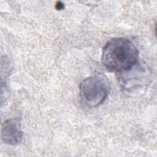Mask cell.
I'll use <instances>...</instances> for the list:
<instances>
[{
  "label": "cell",
  "instance_id": "cell-1",
  "mask_svg": "<svg viewBox=\"0 0 157 157\" xmlns=\"http://www.w3.org/2000/svg\"><path fill=\"white\" fill-rule=\"evenodd\" d=\"M138 57V50L131 41L117 37L110 39L104 45L102 62L109 71L123 72L137 64Z\"/></svg>",
  "mask_w": 157,
  "mask_h": 157
},
{
  "label": "cell",
  "instance_id": "cell-2",
  "mask_svg": "<svg viewBox=\"0 0 157 157\" xmlns=\"http://www.w3.org/2000/svg\"><path fill=\"white\" fill-rule=\"evenodd\" d=\"M109 89V82L105 75L99 74L89 77L80 85L81 102L89 108L96 107L105 101Z\"/></svg>",
  "mask_w": 157,
  "mask_h": 157
},
{
  "label": "cell",
  "instance_id": "cell-3",
  "mask_svg": "<svg viewBox=\"0 0 157 157\" xmlns=\"http://www.w3.org/2000/svg\"><path fill=\"white\" fill-rule=\"evenodd\" d=\"M23 137V132L21 129L20 121L17 119H11L6 121L2 128L1 138L6 144L15 145L20 143Z\"/></svg>",
  "mask_w": 157,
  "mask_h": 157
}]
</instances>
